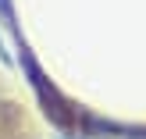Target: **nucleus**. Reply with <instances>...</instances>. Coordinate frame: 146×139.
Wrapping results in <instances>:
<instances>
[{
  "mask_svg": "<svg viewBox=\"0 0 146 139\" xmlns=\"http://www.w3.org/2000/svg\"><path fill=\"white\" fill-rule=\"evenodd\" d=\"M0 21H4L11 32H18V21H14V4H11V0H0Z\"/></svg>",
  "mask_w": 146,
  "mask_h": 139,
  "instance_id": "obj_1",
  "label": "nucleus"
},
{
  "mask_svg": "<svg viewBox=\"0 0 146 139\" xmlns=\"http://www.w3.org/2000/svg\"><path fill=\"white\" fill-rule=\"evenodd\" d=\"M61 139H68V136H61Z\"/></svg>",
  "mask_w": 146,
  "mask_h": 139,
  "instance_id": "obj_2",
  "label": "nucleus"
}]
</instances>
